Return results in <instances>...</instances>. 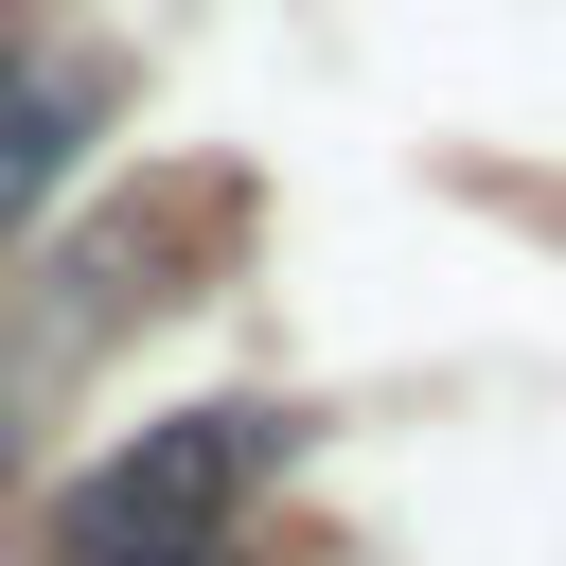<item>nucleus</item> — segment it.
<instances>
[{
	"label": "nucleus",
	"instance_id": "obj_2",
	"mask_svg": "<svg viewBox=\"0 0 566 566\" xmlns=\"http://www.w3.org/2000/svg\"><path fill=\"white\" fill-rule=\"evenodd\" d=\"M88 124H106V71H88V53H53V35L0 0V230L71 177V142H88Z\"/></svg>",
	"mask_w": 566,
	"mask_h": 566
},
{
	"label": "nucleus",
	"instance_id": "obj_1",
	"mask_svg": "<svg viewBox=\"0 0 566 566\" xmlns=\"http://www.w3.org/2000/svg\"><path fill=\"white\" fill-rule=\"evenodd\" d=\"M265 460H283L265 407H177V424L106 442L53 495V566H195V548H230L248 495H265Z\"/></svg>",
	"mask_w": 566,
	"mask_h": 566
},
{
	"label": "nucleus",
	"instance_id": "obj_3",
	"mask_svg": "<svg viewBox=\"0 0 566 566\" xmlns=\"http://www.w3.org/2000/svg\"><path fill=\"white\" fill-rule=\"evenodd\" d=\"M195 566H248V548H195Z\"/></svg>",
	"mask_w": 566,
	"mask_h": 566
}]
</instances>
